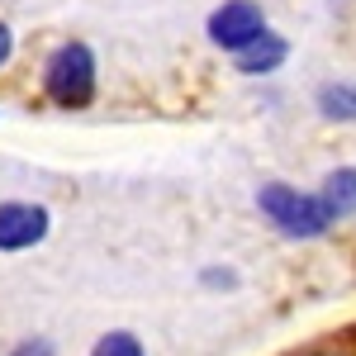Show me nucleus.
<instances>
[{
  "mask_svg": "<svg viewBox=\"0 0 356 356\" xmlns=\"http://www.w3.org/2000/svg\"><path fill=\"white\" fill-rule=\"evenodd\" d=\"M43 86L62 110L90 105V95H95V57H90V48L86 43H62L43 67Z\"/></svg>",
  "mask_w": 356,
  "mask_h": 356,
  "instance_id": "1",
  "label": "nucleus"
},
{
  "mask_svg": "<svg viewBox=\"0 0 356 356\" xmlns=\"http://www.w3.org/2000/svg\"><path fill=\"white\" fill-rule=\"evenodd\" d=\"M257 204H261V214L271 223H280L290 238H318V233L328 228L323 204L309 200V195H300V191H290V186H261Z\"/></svg>",
  "mask_w": 356,
  "mask_h": 356,
  "instance_id": "2",
  "label": "nucleus"
},
{
  "mask_svg": "<svg viewBox=\"0 0 356 356\" xmlns=\"http://www.w3.org/2000/svg\"><path fill=\"white\" fill-rule=\"evenodd\" d=\"M261 33H266V19H261V5H252V0H228V5H219L209 15V38L219 48L243 53L247 43L261 38Z\"/></svg>",
  "mask_w": 356,
  "mask_h": 356,
  "instance_id": "3",
  "label": "nucleus"
},
{
  "mask_svg": "<svg viewBox=\"0 0 356 356\" xmlns=\"http://www.w3.org/2000/svg\"><path fill=\"white\" fill-rule=\"evenodd\" d=\"M48 233V209L38 204H0V252L33 247Z\"/></svg>",
  "mask_w": 356,
  "mask_h": 356,
  "instance_id": "4",
  "label": "nucleus"
},
{
  "mask_svg": "<svg viewBox=\"0 0 356 356\" xmlns=\"http://www.w3.org/2000/svg\"><path fill=\"white\" fill-rule=\"evenodd\" d=\"M323 214L328 219H347L356 214V166H342V171H332L328 181H323Z\"/></svg>",
  "mask_w": 356,
  "mask_h": 356,
  "instance_id": "5",
  "label": "nucleus"
},
{
  "mask_svg": "<svg viewBox=\"0 0 356 356\" xmlns=\"http://www.w3.org/2000/svg\"><path fill=\"white\" fill-rule=\"evenodd\" d=\"M285 62V38H275V33H261V38H252L243 53H238V72L247 76H261V72H271Z\"/></svg>",
  "mask_w": 356,
  "mask_h": 356,
  "instance_id": "6",
  "label": "nucleus"
},
{
  "mask_svg": "<svg viewBox=\"0 0 356 356\" xmlns=\"http://www.w3.org/2000/svg\"><path fill=\"white\" fill-rule=\"evenodd\" d=\"M318 105L328 119H356V86H323Z\"/></svg>",
  "mask_w": 356,
  "mask_h": 356,
  "instance_id": "7",
  "label": "nucleus"
},
{
  "mask_svg": "<svg viewBox=\"0 0 356 356\" xmlns=\"http://www.w3.org/2000/svg\"><path fill=\"white\" fill-rule=\"evenodd\" d=\"M90 356H143V347H138V337H129V332H110V337L95 342Z\"/></svg>",
  "mask_w": 356,
  "mask_h": 356,
  "instance_id": "8",
  "label": "nucleus"
},
{
  "mask_svg": "<svg viewBox=\"0 0 356 356\" xmlns=\"http://www.w3.org/2000/svg\"><path fill=\"white\" fill-rule=\"evenodd\" d=\"M15 356H53V347H48L43 337H33V342H24V347H15Z\"/></svg>",
  "mask_w": 356,
  "mask_h": 356,
  "instance_id": "9",
  "label": "nucleus"
},
{
  "mask_svg": "<svg viewBox=\"0 0 356 356\" xmlns=\"http://www.w3.org/2000/svg\"><path fill=\"white\" fill-rule=\"evenodd\" d=\"M10 48H15V38H10V29L0 24V67H5V62H10Z\"/></svg>",
  "mask_w": 356,
  "mask_h": 356,
  "instance_id": "10",
  "label": "nucleus"
}]
</instances>
